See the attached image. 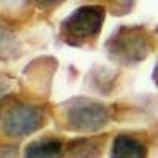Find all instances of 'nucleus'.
<instances>
[{
    "instance_id": "6",
    "label": "nucleus",
    "mask_w": 158,
    "mask_h": 158,
    "mask_svg": "<svg viewBox=\"0 0 158 158\" xmlns=\"http://www.w3.org/2000/svg\"><path fill=\"white\" fill-rule=\"evenodd\" d=\"M24 158H63V146L57 139H38L27 146Z\"/></svg>"
},
{
    "instance_id": "2",
    "label": "nucleus",
    "mask_w": 158,
    "mask_h": 158,
    "mask_svg": "<svg viewBox=\"0 0 158 158\" xmlns=\"http://www.w3.org/2000/svg\"><path fill=\"white\" fill-rule=\"evenodd\" d=\"M63 122L73 131H98L109 122V108L90 98H73L63 108Z\"/></svg>"
},
{
    "instance_id": "5",
    "label": "nucleus",
    "mask_w": 158,
    "mask_h": 158,
    "mask_svg": "<svg viewBox=\"0 0 158 158\" xmlns=\"http://www.w3.org/2000/svg\"><path fill=\"white\" fill-rule=\"evenodd\" d=\"M147 149L136 138L130 135H120L114 139L111 158H146Z\"/></svg>"
},
{
    "instance_id": "4",
    "label": "nucleus",
    "mask_w": 158,
    "mask_h": 158,
    "mask_svg": "<svg viewBox=\"0 0 158 158\" xmlns=\"http://www.w3.org/2000/svg\"><path fill=\"white\" fill-rule=\"evenodd\" d=\"M46 123V115L41 109L29 104L11 108L2 120V130L6 136L22 138L38 131Z\"/></svg>"
},
{
    "instance_id": "8",
    "label": "nucleus",
    "mask_w": 158,
    "mask_h": 158,
    "mask_svg": "<svg viewBox=\"0 0 158 158\" xmlns=\"http://www.w3.org/2000/svg\"><path fill=\"white\" fill-rule=\"evenodd\" d=\"M135 0H108V10L115 16H123L131 11Z\"/></svg>"
},
{
    "instance_id": "3",
    "label": "nucleus",
    "mask_w": 158,
    "mask_h": 158,
    "mask_svg": "<svg viewBox=\"0 0 158 158\" xmlns=\"http://www.w3.org/2000/svg\"><path fill=\"white\" fill-rule=\"evenodd\" d=\"M106 51L118 63H135L147 57L150 44L147 36L138 29H118L106 41Z\"/></svg>"
},
{
    "instance_id": "7",
    "label": "nucleus",
    "mask_w": 158,
    "mask_h": 158,
    "mask_svg": "<svg viewBox=\"0 0 158 158\" xmlns=\"http://www.w3.org/2000/svg\"><path fill=\"white\" fill-rule=\"evenodd\" d=\"M103 150V142L95 138L73 139L67 146L68 158H98Z\"/></svg>"
},
{
    "instance_id": "9",
    "label": "nucleus",
    "mask_w": 158,
    "mask_h": 158,
    "mask_svg": "<svg viewBox=\"0 0 158 158\" xmlns=\"http://www.w3.org/2000/svg\"><path fill=\"white\" fill-rule=\"evenodd\" d=\"M33 2L40 6H56V5H60L63 0H33Z\"/></svg>"
},
{
    "instance_id": "1",
    "label": "nucleus",
    "mask_w": 158,
    "mask_h": 158,
    "mask_svg": "<svg viewBox=\"0 0 158 158\" xmlns=\"http://www.w3.org/2000/svg\"><path fill=\"white\" fill-rule=\"evenodd\" d=\"M106 10L100 5H85L73 11L60 25L62 36L70 44L92 41L101 32Z\"/></svg>"
},
{
    "instance_id": "10",
    "label": "nucleus",
    "mask_w": 158,
    "mask_h": 158,
    "mask_svg": "<svg viewBox=\"0 0 158 158\" xmlns=\"http://www.w3.org/2000/svg\"><path fill=\"white\" fill-rule=\"evenodd\" d=\"M153 81H155V84L158 85V62H156V65H155V70H153Z\"/></svg>"
}]
</instances>
